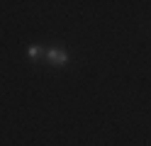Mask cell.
Returning <instances> with one entry per match:
<instances>
[{
	"instance_id": "obj_2",
	"label": "cell",
	"mask_w": 151,
	"mask_h": 146,
	"mask_svg": "<svg viewBox=\"0 0 151 146\" xmlns=\"http://www.w3.org/2000/svg\"><path fill=\"white\" fill-rule=\"evenodd\" d=\"M42 54H44V51H42V46H39V44H32L29 49H27V56H29V58H39Z\"/></svg>"
},
{
	"instance_id": "obj_1",
	"label": "cell",
	"mask_w": 151,
	"mask_h": 146,
	"mask_svg": "<svg viewBox=\"0 0 151 146\" xmlns=\"http://www.w3.org/2000/svg\"><path fill=\"white\" fill-rule=\"evenodd\" d=\"M44 56H46V63H49V66H66V63H68V54H66L63 51V49H46V51H44Z\"/></svg>"
}]
</instances>
